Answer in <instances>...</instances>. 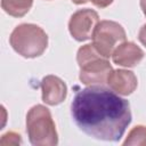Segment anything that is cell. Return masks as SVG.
<instances>
[{
  "instance_id": "2e32d148",
  "label": "cell",
  "mask_w": 146,
  "mask_h": 146,
  "mask_svg": "<svg viewBox=\"0 0 146 146\" xmlns=\"http://www.w3.org/2000/svg\"><path fill=\"white\" fill-rule=\"evenodd\" d=\"M88 1L89 0H72V2L75 3V5H83V3L88 2Z\"/></svg>"
},
{
  "instance_id": "7c38bea8",
  "label": "cell",
  "mask_w": 146,
  "mask_h": 146,
  "mask_svg": "<svg viewBox=\"0 0 146 146\" xmlns=\"http://www.w3.org/2000/svg\"><path fill=\"white\" fill-rule=\"evenodd\" d=\"M22 143V138L21 135L14 132V131H9L7 133H5L0 140V144L2 146H8V145H19Z\"/></svg>"
},
{
  "instance_id": "52a82bcc",
  "label": "cell",
  "mask_w": 146,
  "mask_h": 146,
  "mask_svg": "<svg viewBox=\"0 0 146 146\" xmlns=\"http://www.w3.org/2000/svg\"><path fill=\"white\" fill-rule=\"evenodd\" d=\"M41 92L42 100L50 106H55L65 100L67 87L60 78L56 75H46L41 80Z\"/></svg>"
},
{
  "instance_id": "9c48e42d",
  "label": "cell",
  "mask_w": 146,
  "mask_h": 146,
  "mask_svg": "<svg viewBox=\"0 0 146 146\" xmlns=\"http://www.w3.org/2000/svg\"><path fill=\"white\" fill-rule=\"evenodd\" d=\"M143 58V49L130 41H123L120 43L112 54L113 63L123 67H135L141 62Z\"/></svg>"
},
{
  "instance_id": "8992f818",
  "label": "cell",
  "mask_w": 146,
  "mask_h": 146,
  "mask_svg": "<svg viewBox=\"0 0 146 146\" xmlns=\"http://www.w3.org/2000/svg\"><path fill=\"white\" fill-rule=\"evenodd\" d=\"M98 23L99 16L94 9H80L71 16L68 22V31L76 41H87L92 38L94 31Z\"/></svg>"
},
{
  "instance_id": "277c9868",
  "label": "cell",
  "mask_w": 146,
  "mask_h": 146,
  "mask_svg": "<svg viewBox=\"0 0 146 146\" xmlns=\"http://www.w3.org/2000/svg\"><path fill=\"white\" fill-rule=\"evenodd\" d=\"M9 42L18 55L25 58H35L41 56L47 49L48 35L40 26L24 23L13 30Z\"/></svg>"
},
{
  "instance_id": "5bb4252c",
  "label": "cell",
  "mask_w": 146,
  "mask_h": 146,
  "mask_svg": "<svg viewBox=\"0 0 146 146\" xmlns=\"http://www.w3.org/2000/svg\"><path fill=\"white\" fill-rule=\"evenodd\" d=\"M138 39H139V41H140V42L145 46V48H146V24L140 27L139 33H138Z\"/></svg>"
},
{
  "instance_id": "6da1fadb",
  "label": "cell",
  "mask_w": 146,
  "mask_h": 146,
  "mask_svg": "<svg viewBox=\"0 0 146 146\" xmlns=\"http://www.w3.org/2000/svg\"><path fill=\"white\" fill-rule=\"evenodd\" d=\"M71 115L86 135L106 141H119L131 122L129 102L104 86L79 90L71 103Z\"/></svg>"
},
{
  "instance_id": "3957f363",
  "label": "cell",
  "mask_w": 146,
  "mask_h": 146,
  "mask_svg": "<svg viewBox=\"0 0 146 146\" xmlns=\"http://www.w3.org/2000/svg\"><path fill=\"white\" fill-rule=\"evenodd\" d=\"M26 132L34 146H55L58 135L50 111L43 105H34L26 114Z\"/></svg>"
},
{
  "instance_id": "30bf717a",
  "label": "cell",
  "mask_w": 146,
  "mask_h": 146,
  "mask_svg": "<svg viewBox=\"0 0 146 146\" xmlns=\"http://www.w3.org/2000/svg\"><path fill=\"white\" fill-rule=\"evenodd\" d=\"M33 5V0H1V8L13 17H23Z\"/></svg>"
},
{
  "instance_id": "5b68a950",
  "label": "cell",
  "mask_w": 146,
  "mask_h": 146,
  "mask_svg": "<svg viewBox=\"0 0 146 146\" xmlns=\"http://www.w3.org/2000/svg\"><path fill=\"white\" fill-rule=\"evenodd\" d=\"M127 34L122 25L114 21H100L92 34V44L105 58L112 57L114 49L125 41Z\"/></svg>"
},
{
  "instance_id": "8fae6325",
  "label": "cell",
  "mask_w": 146,
  "mask_h": 146,
  "mask_svg": "<svg viewBox=\"0 0 146 146\" xmlns=\"http://www.w3.org/2000/svg\"><path fill=\"white\" fill-rule=\"evenodd\" d=\"M123 145H146V127L145 125H136L130 130L128 137L123 141Z\"/></svg>"
},
{
  "instance_id": "4fadbf2b",
  "label": "cell",
  "mask_w": 146,
  "mask_h": 146,
  "mask_svg": "<svg viewBox=\"0 0 146 146\" xmlns=\"http://www.w3.org/2000/svg\"><path fill=\"white\" fill-rule=\"evenodd\" d=\"M89 1H91V2H92V5H95L96 7H98V8L103 9V8L108 7V6H110L114 0H89Z\"/></svg>"
},
{
  "instance_id": "ba28073f",
  "label": "cell",
  "mask_w": 146,
  "mask_h": 146,
  "mask_svg": "<svg viewBox=\"0 0 146 146\" xmlns=\"http://www.w3.org/2000/svg\"><path fill=\"white\" fill-rule=\"evenodd\" d=\"M107 86L120 96L131 95L138 84L137 76L128 70H112L107 76Z\"/></svg>"
},
{
  "instance_id": "7a4b0ae2",
  "label": "cell",
  "mask_w": 146,
  "mask_h": 146,
  "mask_svg": "<svg viewBox=\"0 0 146 146\" xmlns=\"http://www.w3.org/2000/svg\"><path fill=\"white\" fill-rule=\"evenodd\" d=\"M76 62L80 67L79 79L86 86H104L113 70L108 58L103 57L92 43L79 48Z\"/></svg>"
},
{
  "instance_id": "9a60e30c",
  "label": "cell",
  "mask_w": 146,
  "mask_h": 146,
  "mask_svg": "<svg viewBox=\"0 0 146 146\" xmlns=\"http://www.w3.org/2000/svg\"><path fill=\"white\" fill-rule=\"evenodd\" d=\"M140 8H141L144 15L146 16V0H140Z\"/></svg>"
}]
</instances>
